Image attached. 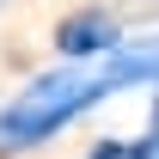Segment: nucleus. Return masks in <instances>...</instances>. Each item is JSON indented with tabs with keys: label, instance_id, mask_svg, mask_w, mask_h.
Segmentation results:
<instances>
[{
	"label": "nucleus",
	"instance_id": "obj_1",
	"mask_svg": "<svg viewBox=\"0 0 159 159\" xmlns=\"http://www.w3.org/2000/svg\"><path fill=\"white\" fill-rule=\"evenodd\" d=\"M110 92H116V80L104 67V55L98 61H67L55 74H37L19 98L0 110V153H25V147L61 135L74 116H86V110L98 98H110Z\"/></svg>",
	"mask_w": 159,
	"mask_h": 159
},
{
	"label": "nucleus",
	"instance_id": "obj_2",
	"mask_svg": "<svg viewBox=\"0 0 159 159\" xmlns=\"http://www.w3.org/2000/svg\"><path fill=\"white\" fill-rule=\"evenodd\" d=\"M116 43H122V25H116V12H104V6L67 12V19L55 25V49L67 61H98V55H110Z\"/></svg>",
	"mask_w": 159,
	"mask_h": 159
},
{
	"label": "nucleus",
	"instance_id": "obj_3",
	"mask_svg": "<svg viewBox=\"0 0 159 159\" xmlns=\"http://www.w3.org/2000/svg\"><path fill=\"white\" fill-rule=\"evenodd\" d=\"M104 67H110V80H116V92L122 86H147V80H159V37H147V43H135V49H110L104 55Z\"/></svg>",
	"mask_w": 159,
	"mask_h": 159
},
{
	"label": "nucleus",
	"instance_id": "obj_4",
	"mask_svg": "<svg viewBox=\"0 0 159 159\" xmlns=\"http://www.w3.org/2000/svg\"><path fill=\"white\" fill-rule=\"evenodd\" d=\"M129 159H159V122H153V135L129 141Z\"/></svg>",
	"mask_w": 159,
	"mask_h": 159
},
{
	"label": "nucleus",
	"instance_id": "obj_5",
	"mask_svg": "<svg viewBox=\"0 0 159 159\" xmlns=\"http://www.w3.org/2000/svg\"><path fill=\"white\" fill-rule=\"evenodd\" d=\"M86 159H129V141H98Z\"/></svg>",
	"mask_w": 159,
	"mask_h": 159
},
{
	"label": "nucleus",
	"instance_id": "obj_6",
	"mask_svg": "<svg viewBox=\"0 0 159 159\" xmlns=\"http://www.w3.org/2000/svg\"><path fill=\"white\" fill-rule=\"evenodd\" d=\"M141 6H147V12H153V19H159V0H141Z\"/></svg>",
	"mask_w": 159,
	"mask_h": 159
},
{
	"label": "nucleus",
	"instance_id": "obj_7",
	"mask_svg": "<svg viewBox=\"0 0 159 159\" xmlns=\"http://www.w3.org/2000/svg\"><path fill=\"white\" fill-rule=\"evenodd\" d=\"M153 122H159V104H153Z\"/></svg>",
	"mask_w": 159,
	"mask_h": 159
}]
</instances>
